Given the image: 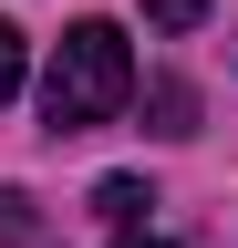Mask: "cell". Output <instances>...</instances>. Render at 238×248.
Here are the masks:
<instances>
[{"instance_id":"cell-1","label":"cell","mask_w":238,"mask_h":248,"mask_svg":"<svg viewBox=\"0 0 238 248\" xmlns=\"http://www.w3.org/2000/svg\"><path fill=\"white\" fill-rule=\"evenodd\" d=\"M125 93H135V42L114 21H73L63 42H52V73H42V124H52V135L114 124Z\"/></svg>"},{"instance_id":"cell-2","label":"cell","mask_w":238,"mask_h":248,"mask_svg":"<svg viewBox=\"0 0 238 248\" xmlns=\"http://www.w3.org/2000/svg\"><path fill=\"white\" fill-rule=\"evenodd\" d=\"M145 207H156V197H145L135 176H104V186H94V217H114V228H135Z\"/></svg>"},{"instance_id":"cell-3","label":"cell","mask_w":238,"mask_h":248,"mask_svg":"<svg viewBox=\"0 0 238 248\" xmlns=\"http://www.w3.org/2000/svg\"><path fill=\"white\" fill-rule=\"evenodd\" d=\"M0 238H11V248H42V238H52L42 217H32V197H21V186H0Z\"/></svg>"},{"instance_id":"cell-4","label":"cell","mask_w":238,"mask_h":248,"mask_svg":"<svg viewBox=\"0 0 238 248\" xmlns=\"http://www.w3.org/2000/svg\"><path fill=\"white\" fill-rule=\"evenodd\" d=\"M187 114H197V93H187V83H156V135H197Z\"/></svg>"},{"instance_id":"cell-5","label":"cell","mask_w":238,"mask_h":248,"mask_svg":"<svg viewBox=\"0 0 238 248\" xmlns=\"http://www.w3.org/2000/svg\"><path fill=\"white\" fill-rule=\"evenodd\" d=\"M21 62H32V42H21V31L0 21V104H11V93H21Z\"/></svg>"},{"instance_id":"cell-6","label":"cell","mask_w":238,"mask_h":248,"mask_svg":"<svg viewBox=\"0 0 238 248\" xmlns=\"http://www.w3.org/2000/svg\"><path fill=\"white\" fill-rule=\"evenodd\" d=\"M145 21H156V31H197V21H207V0H145Z\"/></svg>"},{"instance_id":"cell-7","label":"cell","mask_w":238,"mask_h":248,"mask_svg":"<svg viewBox=\"0 0 238 248\" xmlns=\"http://www.w3.org/2000/svg\"><path fill=\"white\" fill-rule=\"evenodd\" d=\"M114 248H166V238H145V228H125V238H114Z\"/></svg>"}]
</instances>
